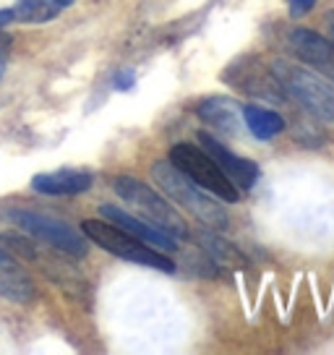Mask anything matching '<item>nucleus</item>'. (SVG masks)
I'll list each match as a JSON object with an SVG mask.
<instances>
[{"label": "nucleus", "mask_w": 334, "mask_h": 355, "mask_svg": "<svg viewBox=\"0 0 334 355\" xmlns=\"http://www.w3.org/2000/svg\"><path fill=\"white\" fill-rule=\"evenodd\" d=\"M272 73L279 87L288 92V97H292L316 118L334 123V87L326 78L316 76L313 71H306L303 66H295L285 58L272 60Z\"/></svg>", "instance_id": "1"}, {"label": "nucleus", "mask_w": 334, "mask_h": 355, "mask_svg": "<svg viewBox=\"0 0 334 355\" xmlns=\"http://www.w3.org/2000/svg\"><path fill=\"white\" fill-rule=\"evenodd\" d=\"M152 175L159 183V189L165 191L170 199L186 207V209L196 217L199 222L209 225L214 230H225L227 227V214L220 207V201H214L212 196H206L199 183H193L186 173H180L173 162H157L152 167Z\"/></svg>", "instance_id": "2"}, {"label": "nucleus", "mask_w": 334, "mask_h": 355, "mask_svg": "<svg viewBox=\"0 0 334 355\" xmlns=\"http://www.w3.org/2000/svg\"><path fill=\"white\" fill-rule=\"evenodd\" d=\"M84 235L94 241V243L115 254L118 259H125V261H134V264H144L152 266V269H159V272H175V261L167 259L165 254H159V248H152V245L141 243L139 238H134L131 233H125L123 227L112 225V222L105 220H87L81 225Z\"/></svg>", "instance_id": "3"}, {"label": "nucleus", "mask_w": 334, "mask_h": 355, "mask_svg": "<svg viewBox=\"0 0 334 355\" xmlns=\"http://www.w3.org/2000/svg\"><path fill=\"white\" fill-rule=\"evenodd\" d=\"M170 162L217 199L227 201V204H235L240 199V189L225 175L222 167L214 162V157L206 149L183 141V144H175L170 149Z\"/></svg>", "instance_id": "4"}, {"label": "nucleus", "mask_w": 334, "mask_h": 355, "mask_svg": "<svg viewBox=\"0 0 334 355\" xmlns=\"http://www.w3.org/2000/svg\"><path fill=\"white\" fill-rule=\"evenodd\" d=\"M112 191L123 201L136 207V211H141V217L146 222L162 227L165 233L175 235V238H188V225L183 222V217L157 191L149 189L146 183H141V180H136L131 175H118L112 180Z\"/></svg>", "instance_id": "5"}, {"label": "nucleus", "mask_w": 334, "mask_h": 355, "mask_svg": "<svg viewBox=\"0 0 334 355\" xmlns=\"http://www.w3.org/2000/svg\"><path fill=\"white\" fill-rule=\"evenodd\" d=\"M8 217H11V222H16L21 227L24 233L45 241L53 248H60L63 254L87 256V248H89L87 238H81L71 225H66V222L58 220V217H50V214L32 211V209H13Z\"/></svg>", "instance_id": "6"}, {"label": "nucleus", "mask_w": 334, "mask_h": 355, "mask_svg": "<svg viewBox=\"0 0 334 355\" xmlns=\"http://www.w3.org/2000/svg\"><path fill=\"white\" fill-rule=\"evenodd\" d=\"M199 146L201 149H206V152L214 157V162L222 167V173L233 180L238 189L248 191L256 186L258 175H261L256 162H251V159H245V157L233 155L227 146L220 144V139H214V136H209V133H199Z\"/></svg>", "instance_id": "7"}, {"label": "nucleus", "mask_w": 334, "mask_h": 355, "mask_svg": "<svg viewBox=\"0 0 334 355\" xmlns=\"http://www.w3.org/2000/svg\"><path fill=\"white\" fill-rule=\"evenodd\" d=\"M290 50L301 58L306 66L316 68L322 76L334 81V42L324 40L311 29H292L288 37Z\"/></svg>", "instance_id": "8"}, {"label": "nucleus", "mask_w": 334, "mask_h": 355, "mask_svg": "<svg viewBox=\"0 0 334 355\" xmlns=\"http://www.w3.org/2000/svg\"><path fill=\"white\" fill-rule=\"evenodd\" d=\"M100 214L102 217H107V222L123 227L125 233H131L134 238H139L141 243L152 245V248H159V251H175V248H178V238H175V235L165 233L162 227H157V225H152V222L139 220V217L118 209V207L105 204V207L100 209Z\"/></svg>", "instance_id": "9"}, {"label": "nucleus", "mask_w": 334, "mask_h": 355, "mask_svg": "<svg viewBox=\"0 0 334 355\" xmlns=\"http://www.w3.org/2000/svg\"><path fill=\"white\" fill-rule=\"evenodd\" d=\"M94 175L91 173H78V170H55V173H42L32 178V189L45 196H76L91 189Z\"/></svg>", "instance_id": "10"}, {"label": "nucleus", "mask_w": 334, "mask_h": 355, "mask_svg": "<svg viewBox=\"0 0 334 355\" xmlns=\"http://www.w3.org/2000/svg\"><path fill=\"white\" fill-rule=\"evenodd\" d=\"M0 295L13 300V303H29L34 298L32 277L3 248H0Z\"/></svg>", "instance_id": "11"}, {"label": "nucleus", "mask_w": 334, "mask_h": 355, "mask_svg": "<svg viewBox=\"0 0 334 355\" xmlns=\"http://www.w3.org/2000/svg\"><path fill=\"white\" fill-rule=\"evenodd\" d=\"M201 121L212 123L214 128H220L225 133H238L240 128V115L243 110L227 97H212V100H204L199 105Z\"/></svg>", "instance_id": "12"}, {"label": "nucleus", "mask_w": 334, "mask_h": 355, "mask_svg": "<svg viewBox=\"0 0 334 355\" xmlns=\"http://www.w3.org/2000/svg\"><path fill=\"white\" fill-rule=\"evenodd\" d=\"M243 121L248 125V131L256 136L258 141H269L277 133L285 131V121L282 115H277L274 110L258 107V105H245L243 107Z\"/></svg>", "instance_id": "13"}, {"label": "nucleus", "mask_w": 334, "mask_h": 355, "mask_svg": "<svg viewBox=\"0 0 334 355\" xmlns=\"http://www.w3.org/2000/svg\"><path fill=\"white\" fill-rule=\"evenodd\" d=\"M73 0H16L13 13L16 21H32V24H45L53 21L58 13L68 8Z\"/></svg>", "instance_id": "14"}, {"label": "nucleus", "mask_w": 334, "mask_h": 355, "mask_svg": "<svg viewBox=\"0 0 334 355\" xmlns=\"http://www.w3.org/2000/svg\"><path fill=\"white\" fill-rule=\"evenodd\" d=\"M199 243L206 245V251H209V254H214L217 259H222V261H233V264L243 261V256L238 254V251H235L233 245L227 243L225 238H217V235L204 233V230H201V233H199Z\"/></svg>", "instance_id": "15"}, {"label": "nucleus", "mask_w": 334, "mask_h": 355, "mask_svg": "<svg viewBox=\"0 0 334 355\" xmlns=\"http://www.w3.org/2000/svg\"><path fill=\"white\" fill-rule=\"evenodd\" d=\"M112 84H115V89H118V92H128V89H134V84H136V71H131V68H123L121 73H115Z\"/></svg>", "instance_id": "16"}, {"label": "nucleus", "mask_w": 334, "mask_h": 355, "mask_svg": "<svg viewBox=\"0 0 334 355\" xmlns=\"http://www.w3.org/2000/svg\"><path fill=\"white\" fill-rule=\"evenodd\" d=\"M288 6H290V16L292 19H301V16H306L316 6V0H288Z\"/></svg>", "instance_id": "17"}, {"label": "nucleus", "mask_w": 334, "mask_h": 355, "mask_svg": "<svg viewBox=\"0 0 334 355\" xmlns=\"http://www.w3.org/2000/svg\"><path fill=\"white\" fill-rule=\"evenodd\" d=\"M11 21H16V13H13V8H3V11H0V29H3L6 24H11Z\"/></svg>", "instance_id": "18"}, {"label": "nucleus", "mask_w": 334, "mask_h": 355, "mask_svg": "<svg viewBox=\"0 0 334 355\" xmlns=\"http://www.w3.org/2000/svg\"><path fill=\"white\" fill-rule=\"evenodd\" d=\"M8 50H11V37L0 32V60L6 58V53H8Z\"/></svg>", "instance_id": "19"}, {"label": "nucleus", "mask_w": 334, "mask_h": 355, "mask_svg": "<svg viewBox=\"0 0 334 355\" xmlns=\"http://www.w3.org/2000/svg\"><path fill=\"white\" fill-rule=\"evenodd\" d=\"M3 73H6V60H0V78H3Z\"/></svg>", "instance_id": "20"}]
</instances>
